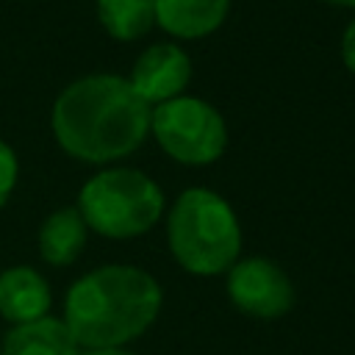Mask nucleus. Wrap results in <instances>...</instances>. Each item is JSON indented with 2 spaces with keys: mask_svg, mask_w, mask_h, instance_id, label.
<instances>
[{
  "mask_svg": "<svg viewBox=\"0 0 355 355\" xmlns=\"http://www.w3.org/2000/svg\"><path fill=\"white\" fill-rule=\"evenodd\" d=\"M89 227L75 205L53 211L39 227V255L50 266H69L86 247Z\"/></svg>",
  "mask_w": 355,
  "mask_h": 355,
  "instance_id": "obj_11",
  "label": "nucleus"
},
{
  "mask_svg": "<svg viewBox=\"0 0 355 355\" xmlns=\"http://www.w3.org/2000/svg\"><path fill=\"white\" fill-rule=\"evenodd\" d=\"M0 355H80V347L61 319L44 316L8 327L0 344Z\"/></svg>",
  "mask_w": 355,
  "mask_h": 355,
  "instance_id": "obj_10",
  "label": "nucleus"
},
{
  "mask_svg": "<svg viewBox=\"0 0 355 355\" xmlns=\"http://www.w3.org/2000/svg\"><path fill=\"white\" fill-rule=\"evenodd\" d=\"M97 17L119 42L141 39L155 22V0H97Z\"/></svg>",
  "mask_w": 355,
  "mask_h": 355,
  "instance_id": "obj_12",
  "label": "nucleus"
},
{
  "mask_svg": "<svg viewBox=\"0 0 355 355\" xmlns=\"http://www.w3.org/2000/svg\"><path fill=\"white\" fill-rule=\"evenodd\" d=\"M153 108L122 75L72 80L53 103L50 125L64 153L89 164H111L141 147Z\"/></svg>",
  "mask_w": 355,
  "mask_h": 355,
  "instance_id": "obj_1",
  "label": "nucleus"
},
{
  "mask_svg": "<svg viewBox=\"0 0 355 355\" xmlns=\"http://www.w3.org/2000/svg\"><path fill=\"white\" fill-rule=\"evenodd\" d=\"M53 291L33 266H8L0 272V316L14 324H28L50 316Z\"/></svg>",
  "mask_w": 355,
  "mask_h": 355,
  "instance_id": "obj_8",
  "label": "nucleus"
},
{
  "mask_svg": "<svg viewBox=\"0 0 355 355\" xmlns=\"http://www.w3.org/2000/svg\"><path fill=\"white\" fill-rule=\"evenodd\" d=\"M230 0H155V22L178 39L214 33L227 17Z\"/></svg>",
  "mask_w": 355,
  "mask_h": 355,
  "instance_id": "obj_9",
  "label": "nucleus"
},
{
  "mask_svg": "<svg viewBox=\"0 0 355 355\" xmlns=\"http://www.w3.org/2000/svg\"><path fill=\"white\" fill-rule=\"evenodd\" d=\"M150 133L161 150L189 166L214 164L227 147V125L222 114L200 97H175L153 105Z\"/></svg>",
  "mask_w": 355,
  "mask_h": 355,
  "instance_id": "obj_5",
  "label": "nucleus"
},
{
  "mask_svg": "<svg viewBox=\"0 0 355 355\" xmlns=\"http://www.w3.org/2000/svg\"><path fill=\"white\" fill-rule=\"evenodd\" d=\"M161 305L164 291L150 272L130 263H105L69 286L61 322L80 349H111L144 336Z\"/></svg>",
  "mask_w": 355,
  "mask_h": 355,
  "instance_id": "obj_2",
  "label": "nucleus"
},
{
  "mask_svg": "<svg viewBox=\"0 0 355 355\" xmlns=\"http://www.w3.org/2000/svg\"><path fill=\"white\" fill-rule=\"evenodd\" d=\"M17 172H19L17 153L11 150V144H6V141L0 139V208L6 205L8 194H11L14 186H17Z\"/></svg>",
  "mask_w": 355,
  "mask_h": 355,
  "instance_id": "obj_13",
  "label": "nucleus"
},
{
  "mask_svg": "<svg viewBox=\"0 0 355 355\" xmlns=\"http://www.w3.org/2000/svg\"><path fill=\"white\" fill-rule=\"evenodd\" d=\"M333 6H347V8H355V0H327Z\"/></svg>",
  "mask_w": 355,
  "mask_h": 355,
  "instance_id": "obj_16",
  "label": "nucleus"
},
{
  "mask_svg": "<svg viewBox=\"0 0 355 355\" xmlns=\"http://www.w3.org/2000/svg\"><path fill=\"white\" fill-rule=\"evenodd\" d=\"M80 355H136L128 347H111V349H80Z\"/></svg>",
  "mask_w": 355,
  "mask_h": 355,
  "instance_id": "obj_15",
  "label": "nucleus"
},
{
  "mask_svg": "<svg viewBox=\"0 0 355 355\" xmlns=\"http://www.w3.org/2000/svg\"><path fill=\"white\" fill-rule=\"evenodd\" d=\"M225 291L236 311L252 319H280L294 308V283L263 255L239 258L225 272Z\"/></svg>",
  "mask_w": 355,
  "mask_h": 355,
  "instance_id": "obj_6",
  "label": "nucleus"
},
{
  "mask_svg": "<svg viewBox=\"0 0 355 355\" xmlns=\"http://www.w3.org/2000/svg\"><path fill=\"white\" fill-rule=\"evenodd\" d=\"M341 58L349 67V72H355V19L347 25V31L341 36Z\"/></svg>",
  "mask_w": 355,
  "mask_h": 355,
  "instance_id": "obj_14",
  "label": "nucleus"
},
{
  "mask_svg": "<svg viewBox=\"0 0 355 355\" xmlns=\"http://www.w3.org/2000/svg\"><path fill=\"white\" fill-rule=\"evenodd\" d=\"M164 205V191L150 175L130 166H111L83 183L75 208L89 230L105 239H136L155 227Z\"/></svg>",
  "mask_w": 355,
  "mask_h": 355,
  "instance_id": "obj_4",
  "label": "nucleus"
},
{
  "mask_svg": "<svg viewBox=\"0 0 355 355\" xmlns=\"http://www.w3.org/2000/svg\"><path fill=\"white\" fill-rule=\"evenodd\" d=\"M172 258L191 275H225L241 255V225L233 205L202 186L180 191L166 216Z\"/></svg>",
  "mask_w": 355,
  "mask_h": 355,
  "instance_id": "obj_3",
  "label": "nucleus"
},
{
  "mask_svg": "<svg viewBox=\"0 0 355 355\" xmlns=\"http://www.w3.org/2000/svg\"><path fill=\"white\" fill-rule=\"evenodd\" d=\"M189 80H191V58L180 44L172 42L150 44L144 53H139L128 78L133 92L150 108L180 97Z\"/></svg>",
  "mask_w": 355,
  "mask_h": 355,
  "instance_id": "obj_7",
  "label": "nucleus"
}]
</instances>
